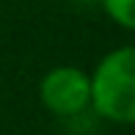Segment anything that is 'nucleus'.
I'll list each match as a JSON object with an SVG mask.
<instances>
[{"label":"nucleus","mask_w":135,"mask_h":135,"mask_svg":"<svg viewBox=\"0 0 135 135\" xmlns=\"http://www.w3.org/2000/svg\"><path fill=\"white\" fill-rule=\"evenodd\" d=\"M91 102L110 121L130 124L135 119V55L132 47L113 50L91 77Z\"/></svg>","instance_id":"f257e3e1"},{"label":"nucleus","mask_w":135,"mask_h":135,"mask_svg":"<svg viewBox=\"0 0 135 135\" xmlns=\"http://www.w3.org/2000/svg\"><path fill=\"white\" fill-rule=\"evenodd\" d=\"M102 3H105V11L121 28H132L135 25V6H132V0H102Z\"/></svg>","instance_id":"7ed1b4c3"},{"label":"nucleus","mask_w":135,"mask_h":135,"mask_svg":"<svg viewBox=\"0 0 135 135\" xmlns=\"http://www.w3.org/2000/svg\"><path fill=\"white\" fill-rule=\"evenodd\" d=\"M41 102L58 116H77L91 102V80L75 66H58L41 80Z\"/></svg>","instance_id":"f03ea898"}]
</instances>
